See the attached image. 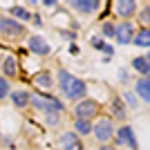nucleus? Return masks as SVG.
Instances as JSON below:
<instances>
[{"label": "nucleus", "instance_id": "4468645a", "mask_svg": "<svg viewBox=\"0 0 150 150\" xmlns=\"http://www.w3.org/2000/svg\"><path fill=\"white\" fill-rule=\"evenodd\" d=\"M2 72H5V79L9 81V79H16L18 76V61H16V56H11V54H7L5 61H2Z\"/></svg>", "mask_w": 150, "mask_h": 150}, {"label": "nucleus", "instance_id": "a211bd4d", "mask_svg": "<svg viewBox=\"0 0 150 150\" xmlns=\"http://www.w3.org/2000/svg\"><path fill=\"white\" fill-rule=\"evenodd\" d=\"M9 18L18 20V23H27V20H31V13L27 11L23 5H13L11 9H9Z\"/></svg>", "mask_w": 150, "mask_h": 150}, {"label": "nucleus", "instance_id": "393cba45", "mask_svg": "<svg viewBox=\"0 0 150 150\" xmlns=\"http://www.w3.org/2000/svg\"><path fill=\"white\" fill-rule=\"evenodd\" d=\"M139 20L144 23V27H148V23H150V7H148V5L141 9V13H139Z\"/></svg>", "mask_w": 150, "mask_h": 150}, {"label": "nucleus", "instance_id": "c85d7f7f", "mask_svg": "<svg viewBox=\"0 0 150 150\" xmlns=\"http://www.w3.org/2000/svg\"><path fill=\"white\" fill-rule=\"evenodd\" d=\"M99 150H117V148H114V146H110V144H105V146H101Z\"/></svg>", "mask_w": 150, "mask_h": 150}, {"label": "nucleus", "instance_id": "cd10ccee", "mask_svg": "<svg viewBox=\"0 0 150 150\" xmlns=\"http://www.w3.org/2000/svg\"><path fill=\"white\" fill-rule=\"evenodd\" d=\"M43 5H45V7H56L58 2H56V0H43Z\"/></svg>", "mask_w": 150, "mask_h": 150}, {"label": "nucleus", "instance_id": "ddd939ff", "mask_svg": "<svg viewBox=\"0 0 150 150\" xmlns=\"http://www.w3.org/2000/svg\"><path fill=\"white\" fill-rule=\"evenodd\" d=\"M31 81H34V85H36V88H40V90H45V92H47V90H52V88H54V83H56V79L52 76V72L43 69V72H36Z\"/></svg>", "mask_w": 150, "mask_h": 150}, {"label": "nucleus", "instance_id": "412c9836", "mask_svg": "<svg viewBox=\"0 0 150 150\" xmlns=\"http://www.w3.org/2000/svg\"><path fill=\"white\" fill-rule=\"evenodd\" d=\"M92 47H94V50H99V52H105V56H108V58L112 56V52H114L112 47H110V45L103 40V38H92Z\"/></svg>", "mask_w": 150, "mask_h": 150}, {"label": "nucleus", "instance_id": "f3484780", "mask_svg": "<svg viewBox=\"0 0 150 150\" xmlns=\"http://www.w3.org/2000/svg\"><path fill=\"white\" fill-rule=\"evenodd\" d=\"M132 45L148 50V47H150V29H148V27H141V29L134 34V38H132Z\"/></svg>", "mask_w": 150, "mask_h": 150}, {"label": "nucleus", "instance_id": "f8f14e48", "mask_svg": "<svg viewBox=\"0 0 150 150\" xmlns=\"http://www.w3.org/2000/svg\"><path fill=\"white\" fill-rule=\"evenodd\" d=\"M137 7L139 5L134 0H119V2H114V11H117V16H119L121 20H128L137 13Z\"/></svg>", "mask_w": 150, "mask_h": 150}, {"label": "nucleus", "instance_id": "aec40b11", "mask_svg": "<svg viewBox=\"0 0 150 150\" xmlns=\"http://www.w3.org/2000/svg\"><path fill=\"white\" fill-rule=\"evenodd\" d=\"M74 134H92V121L74 119Z\"/></svg>", "mask_w": 150, "mask_h": 150}, {"label": "nucleus", "instance_id": "9b49d317", "mask_svg": "<svg viewBox=\"0 0 150 150\" xmlns=\"http://www.w3.org/2000/svg\"><path fill=\"white\" fill-rule=\"evenodd\" d=\"M58 150H83V144L79 134L74 132H63L61 137H58Z\"/></svg>", "mask_w": 150, "mask_h": 150}, {"label": "nucleus", "instance_id": "f03ea898", "mask_svg": "<svg viewBox=\"0 0 150 150\" xmlns=\"http://www.w3.org/2000/svg\"><path fill=\"white\" fill-rule=\"evenodd\" d=\"M29 105H34L36 110H40V112H45V114H61L63 110H65V105H63L56 96L43 94V92H31L29 94Z\"/></svg>", "mask_w": 150, "mask_h": 150}, {"label": "nucleus", "instance_id": "9d476101", "mask_svg": "<svg viewBox=\"0 0 150 150\" xmlns=\"http://www.w3.org/2000/svg\"><path fill=\"white\" fill-rule=\"evenodd\" d=\"M69 7H72L74 11L83 13V16H90V13H96L101 9V2L99 0H72Z\"/></svg>", "mask_w": 150, "mask_h": 150}, {"label": "nucleus", "instance_id": "dca6fc26", "mask_svg": "<svg viewBox=\"0 0 150 150\" xmlns=\"http://www.w3.org/2000/svg\"><path fill=\"white\" fill-rule=\"evenodd\" d=\"M134 90H137V96L144 101V103H148V101H150V79H148V76H139Z\"/></svg>", "mask_w": 150, "mask_h": 150}, {"label": "nucleus", "instance_id": "0eeeda50", "mask_svg": "<svg viewBox=\"0 0 150 150\" xmlns=\"http://www.w3.org/2000/svg\"><path fill=\"white\" fill-rule=\"evenodd\" d=\"M134 34H137V27L132 25L130 20H123L121 25H114V40H117V45H130Z\"/></svg>", "mask_w": 150, "mask_h": 150}, {"label": "nucleus", "instance_id": "bb28decb", "mask_svg": "<svg viewBox=\"0 0 150 150\" xmlns=\"http://www.w3.org/2000/svg\"><path fill=\"white\" fill-rule=\"evenodd\" d=\"M61 36L69 38V40H74V38H76V34H74V31H61Z\"/></svg>", "mask_w": 150, "mask_h": 150}, {"label": "nucleus", "instance_id": "f257e3e1", "mask_svg": "<svg viewBox=\"0 0 150 150\" xmlns=\"http://www.w3.org/2000/svg\"><path fill=\"white\" fill-rule=\"evenodd\" d=\"M56 81H58V88H61V94L65 99L81 101V99L88 96V85H85V81L79 79V76H74V74H69L67 69H63V67L58 69Z\"/></svg>", "mask_w": 150, "mask_h": 150}, {"label": "nucleus", "instance_id": "1a4fd4ad", "mask_svg": "<svg viewBox=\"0 0 150 150\" xmlns=\"http://www.w3.org/2000/svg\"><path fill=\"white\" fill-rule=\"evenodd\" d=\"M27 47H29V52L34 56H50L52 54V45L47 43L43 36H31L29 40H27Z\"/></svg>", "mask_w": 150, "mask_h": 150}, {"label": "nucleus", "instance_id": "7ed1b4c3", "mask_svg": "<svg viewBox=\"0 0 150 150\" xmlns=\"http://www.w3.org/2000/svg\"><path fill=\"white\" fill-rule=\"evenodd\" d=\"M101 114V103L99 101H94V99H81V101H76V105H74V119H85V121H92L96 119Z\"/></svg>", "mask_w": 150, "mask_h": 150}, {"label": "nucleus", "instance_id": "39448f33", "mask_svg": "<svg viewBox=\"0 0 150 150\" xmlns=\"http://www.w3.org/2000/svg\"><path fill=\"white\" fill-rule=\"evenodd\" d=\"M0 34L7 40H18V38L25 36V25L9 18V16H0Z\"/></svg>", "mask_w": 150, "mask_h": 150}, {"label": "nucleus", "instance_id": "b1692460", "mask_svg": "<svg viewBox=\"0 0 150 150\" xmlns=\"http://www.w3.org/2000/svg\"><path fill=\"white\" fill-rule=\"evenodd\" d=\"M121 99H123V103H125V105H130V108H137V105H139L137 96H134L132 92H125L123 96H121Z\"/></svg>", "mask_w": 150, "mask_h": 150}, {"label": "nucleus", "instance_id": "423d86ee", "mask_svg": "<svg viewBox=\"0 0 150 150\" xmlns=\"http://www.w3.org/2000/svg\"><path fill=\"white\" fill-rule=\"evenodd\" d=\"M114 148H128V150H137V137H134V130L130 125H121L119 130H114Z\"/></svg>", "mask_w": 150, "mask_h": 150}, {"label": "nucleus", "instance_id": "a878e982", "mask_svg": "<svg viewBox=\"0 0 150 150\" xmlns=\"http://www.w3.org/2000/svg\"><path fill=\"white\" fill-rule=\"evenodd\" d=\"M45 117H47V125H52V128H56L58 123H61V114H45Z\"/></svg>", "mask_w": 150, "mask_h": 150}, {"label": "nucleus", "instance_id": "6e6552de", "mask_svg": "<svg viewBox=\"0 0 150 150\" xmlns=\"http://www.w3.org/2000/svg\"><path fill=\"white\" fill-rule=\"evenodd\" d=\"M125 117H128V108H125L123 99H121L119 94H112V99H110V119L121 121V125H123Z\"/></svg>", "mask_w": 150, "mask_h": 150}, {"label": "nucleus", "instance_id": "20e7f679", "mask_svg": "<svg viewBox=\"0 0 150 150\" xmlns=\"http://www.w3.org/2000/svg\"><path fill=\"white\" fill-rule=\"evenodd\" d=\"M114 130H117V128H114V121L110 119V117H101V119L92 125V134H94V139H96L101 146H105V144L112 141Z\"/></svg>", "mask_w": 150, "mask_h": 150}, {"label": "nucleus", "instance_id": "6ab92c4d", "mask_svg": "<svg viewBox=\"0 0 150 150\" xmlns=\"http://www.w3.org/2000/svg\"><path fill=\"white\" fill-rule=\"evenodd\" d=\"M132 69H137L141 76H148V74H150L148 56H137V58H132Z\"/></svg>", "mask_w": 150, "mask_h": 150}, {"label": "nucleus", "instance_id": "4be33fe9", "mask_svg": "<svg viewBox=\"0 0 150 150\" xmlns=\"http://www.w3.org/2000/svg\"><path fill=\"white\" fill-rule=\"evenodd\" d=\"M101 36H103V40L105 38H114V25L112 23H103L101 25Z\"/></svg>", "mask_w": 150, "mask_h": 150}, {"label": "nucleus", "instance_id": "5701e85b", "mask_svg": "<svg viewBox=\"0 0 150 150\" xmlns=\"http://www.w3.org/2000/svg\"><path fill=\"white\" fill-rule=\"evenodd\" d=\"M11 94V88H9V81L5 76H0V99H7Z\"/></svg>", "mask_w": 150, "mask_h": 150}, {"label": "nucleus", "instance_id": "2eb2a0df", "mask_svg": "<svg viewBox=\"0 0 150 150\" xmlns=\"http://www.w3.org/2000/svg\"><path fill=\"white\" fill-rule=\"evenodd\" d=\"M29 94L27 90H16V92H11L9 96H11V105L16 108V110H25L27 105H29Z\"/></svg>", "mask_w": 150, "mask_h": 150}]
</instances>
